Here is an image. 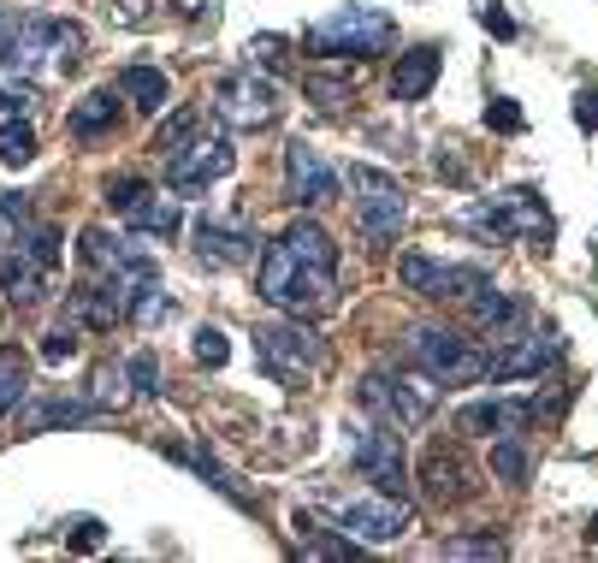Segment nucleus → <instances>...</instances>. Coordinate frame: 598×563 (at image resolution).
I'll list each match as a JSON object with an SVG mask.
<instances>
[{
  "label": "nucleus",
  "instance_id": "f257e3e1",
  "mask_svg": "<svg viewBox=\"0 0 598 563\" xmlns=\"http://www.w3.org/2000/svg\"><path fill=\"white\" fill-rule=\"evenodd\" d=\"M255 291L285 315H327L338 303V244H332V232L315 226V219H297V226L261 255Z\"/></svg>",
  "mask_w": 598,
  "mask_h": 563
},
{
  "label": "nucleus",
  "instance_id": "f03ea898",
  "mask_svg": "<svg viewBox=\"0 0 598 563\" xmlns=\"http://www.w3.org/2000/svg\"><path fill=\"white\" fill-rule=\"evenodd\" d=\"M302 48L320 60H373V54H391L398 48V19H385L380 7H332L327 19H315L302 30Z\"/></svg>",
  "mask_w": 598,
  "mask_h": 563
},
{
  "label": "nucleus",
  "instance_id": "7ed1b4c3",
  "mask_svg": "<svg viewBox=\"0 0 598 563\" xmlns=\"http://www.w3.org/2000/svg\"><path fill=\"white\" fill-rule=\"evenodd\" d=\"M237 166V149H231V125L219 119V125H196L184 143H173L161 155V178H166V191H178V196H208V184L214 178H226Z\"/></svg>",
  "mask_w": 598,
  "mask_h": 563
},
{
  "label": "nucleus",
  "instance_id": "20e7f679",
  "mask_svg": "<svg viewBox=\"0 0 598 563\" xmlns=\"http://www.w3.org/2000/svg\"><path fill=\"white\" fill-rule=\"evenodd\" d=\"M355 398H362V409L373 421H385V428H421V421H433V409H439V380L433 373H368L362 386H355Z\"/></svg>",
  "mask_w": 598,
  "mask_h": 563
},
{
  "label": "nucleus",
  "instance_id": "39448f33",
  "mask_svg": "<svg viewBox=\"0 0 598 563\" xmlns=\"http://www.w3.org/2000/svg\"><path fill=\"white\" fill-rule=\"evenodd\" d=\"M403 356L421 373H433L439 386H474V380H486V350L474 345V338L451 332V327H415V332L403 338Z\"/></svg>",
  "mask_w": 598,
  "mask_h": 563
},
{
  "label": "nucleus",
  "instance_id": "423d86ee",
  "mask_svg": "<svg viewBox=\"0 0 598 563\" xmlns=\"http://www.w3.org/2000/svg\"><path fill=\"white\" fill-rule=\"evenodd\" d=\"M255 356H261V368L279 386H297V380H309V373L327 368V338H320L315 327H302V315H290V320H279V327L255 332Z\"/></svg>",
  "mask_w": 598,
  "mask_h": 563
},
{
  "label": "nucleus",
  "instance_id": "0eeeda50",
  "mask_svg": "<svg viewBox=\"0 0 598 563\" xmlns=\"http://www.w3.org/2000/svg\"><path fill=\"white\" fill-rule=\"evenodd\" d=\"M0 72L12 78H42L60 72V19H0Z\"/></svg>",
  "mask_w": 598,
  "mask_h": 563
},
{
  "label": "nucleus",
  "instance_id": "6e6552de",
  "mask_svg": "<svg viewBox=\"0 0 598 563\" xmlns=\"http://www.w3.org/2000/svg\"><path fill=\"white\" fill-rule=\"evenodd\" d=\"M350 191H355V226H362L373 244H398V232L409 219L403 184L391 173H380V166H350Z\"/></svg>",
  "mask_w": 598,
  "mask_h": 563
},
{
  "label": "nucleus",
  "instance_id": "1a4fd4ad",
  "mask_svg": "<svg viewBox=\"0 0 598 563\" xmlns=\"http://www.w3.org/2000/svg\"><path fill=\"white\" fill-rule=\"evenodd\" d=\"M214 113L226 119L231 131H261V125H272V119H279V83L261 78L255 65H244V72L219 78Z\"/></svg>",
  "mask_w": 598,
  "mask_h": 563
},
{
  "label": "nucleus",
  "instance_id": "9d476101",
  "mask_svg": "<svg viewBox=\"0 0 598 563\" xmlns=\"http://www.w3.org/2000/svg\"><path fill=\"white\" fill-rule=\"evenodd\" d=\"M350 463H355V474H362V481H373L380 492H398V499H403V487H409V457H403V433H398V428H385V421H368V428H355Z\"/></svg>",
  "mask_w": 598,
  "mask_h": 563
},
{
  "label": "nucleus",
  "instance_id": "9b49d317",
  "mask_svg": "<svg viewBox=\"0 0 598 563\" xmlns=\"http://www.w3.org/2000/svg\"><path fill=\"white\" fill-rule=\"evenodd\" d=\"M398 279H403V291H415L426 303H468L481 285H492L481 267H451V262H433V255H421V249H409L398 262Z\"/></svg>",
  "mask_w": 598,
  "mask_h": 563
},
{
  "label": "nucleus",
  "instance_id": "f8f14e48",
  "mask_svg": "<svg viewBox=\"0 0 598 563\" xmlns=\"http://www.w3.org/2000/svg\"><path fill=\"white\" fill-rule=\"evenodd\" d=\"M563 356V338L557 332H516L504 338L498 350H486V380L504 386V380H539L545 368H557Z\"/></svg>",
  "mask_w": 598,
  "mask_h": 563
},
{
  "label": "nucleus",
  "instance_id": "ddd939ff",
  "mask_svg": "<svg viewBox=\"0 0 598 563\" xmlns=\"http://www.w3.org/2000/svg\"><path fill=\"white\" fill-rule=\"evenodd\" d=\"M285 196L297 202V208H327L338 196V173L320 161V149H309V143L285 149Z\"/></svg>",
  "mask_w": 598,
  "mask_h": 563
},
{
  "label": "nucleus",
  "instance_id": "4468645a",
  "mask_svg": "<svg viewBox=\"0 0 598 563\" xmlns=\"http://www.w3.org/2000/svg\"><path fill=\"white\" fill-rule=\"evenodd\" d=\"M338 522H344L350 540H368V545H385V540H403L409 534V504L398 492H385V499H368V504H344L338 510Z\"/></svg>",
  "mask_w": 598,
  "mask_h": 563
},
{
  "label": "nucleus",
  "instance_id": "2eb2a0df",
  "mask_svg": "<svg viewBox=\"0 0 598 563\" xmlns=\"http://www.w3.org/2000/svg\"><path fill=\"white\" fill-rule=\"evenodd\" d=\"M527 428H534V403H522V398H481L456 416V433H468V439H492V433L522 439Z\"/></svg>",
  "mask_w": 598,
  "mask_h": 563
},
{
  "label": "nucleus",
  "instance_id": "dca6fc26",
  "mask_svg": "<svg viewBox=\"0 0 598 563\" xmlns=\"http://www.w3.org/2000/svg\"><path fill=\"white\" fill-rule=\"evenodd\" d=\"M196 255L208 267H244L261 255V244H255L249 232H237V226H219V219H202L196 226Z\"/></svg>",
  "mask_w": 598,
  "mask_h": 563
},
{
  "label": "nucleus",
  "instance_id": "f3484780",
  "mask_svg": "<svg viewBox=\"0 0 598 563\" xmlns=\"http://www.w3.org/2000/svg\"><path fill=\"white\" fill-rule=\"evenodd\" d=\"M421 481H426V499L433 504H456V499H468V463H463V451H444L433 446L426 451V463H421Z\"/></svg>",
  "mask_w": 598,
  "mask_h": 563
},
{
  "label": "nucleus",
  "instance_id": "a211bd4d",
  "mask_svg": "<svg viewBox=\"0 0 598 563\" xmlns=\"http://www.w3.org/2000/svg\"><path fill=\"white\" fill-rule=\"evenodd\" d=\"M118 101H125L118 90H90L72 113H65V131H72L78 143H101V136H113L118 131Z\"/></svg>",
  "mask_w": 598,
  "mask_h": 563
},
{
  "label": "nucleus",
  "instance_id": "6ab92c4d",
  "mask_svg": "<svg viewBox=\"0 0 598 563\" xmlns=\"http://www.w3.org/2000/svg\"><path fill=\"white\" fill-rule=\"evenodd\" d=\"M439 72H444V54L433 42L409 48V54H398V72H391V95H398V101H421L439 83Z\"/></svg>",
  "mask_w": 598,
  "mask_h": 563
},
{
  "label": "nucleus",
  "instance_id": "aec40b11",
  "mask_svg": "<svg viewBox=\"0 0 598 563\" xmlns=\"http://www.w3.org/2000/svg\"><path fill=\"white\" fill-rule=\"evenodd\" d=\"M463 226L481 237V244H516L522 226H516V208H509V191L504 196H486V202H474V208L456 214Z\"/></svg>",
  "mask_w": 598,
  "mask_h": 563
},
{
  "label": "nucleus",
  "instance_id": "412c9836",
  "mask_svg": "<svg viewBox=\"0 0 598 563\" xmlns=\"http://www.w3.org/2000/svg\"><path fill=\"white\" fill-rule=\"evenodd\" d=\"M118 95H125L131 108H143V113L173 108V83H166L161 65H125V72H118Z\"/></svg>",
  "mask_w": 598,
  "mask_h": 563
},
{
  "label": "nucleus",
  "instance_id": "4be33fe9",
  "mask_svg": "<svg viewBox=\"0 0 598 563\" xmlns=\"http://www.w3.org/2000/svg\"><path fill=\"white\" fill-rule=\"evenodd\" d=\"M0 297L12 303V309H30V303L42 297V267L30 262V255L19 249V255H0Z\"/></svg>",
  "mask_w": 598,
  "mask_h": 563
},
{
  "label": "nucleus",
  "instance_id": "5701e85b",
  "mask_svg": "<svg viewBox=\"0 0 598 563\" xmlns=\"http://www.w3.org/2000/svg\"><path fill=\"white\" fill-rule=\"evenodd\" d=\"M509 208H516V226H522V237H527V244H534L539 255L551 249L557 226H551V214H545V202H539V191H534V184H516V191H509Z\"/></svg>",
  "mask_w": 598,
  "mask_h": 563
},
{
  "label": "nucleus",
  "instance_id": "b1692460",
  "mask_svg": "<svg viewBox=\"0 0 598 563\" xmlns=\"http://www.w3.org/2000/svg\"><path fill=\"white\" fill-rule=\"evenodd\" d=\"M125 226H131L136 237H178L184 214H178V202H173V196H155V191H148V196L125 214Z\"/></svg>",
  "mask_w": 598,
  "mask_h": 563
},
{
  "label": "nucleus",
  "instance_id": "393cba45",
  "mask_svg": "<svg viewBox=\"0 0 598 563\" xmlns=\"http://www.w3.org/2000/svg\"><path fill=\"white\" fill-rule=\"evenodd\" d=\"M468 315H474V327H486L492 338H504L509 327H522V303L504 297V291H492V285H481V291L468 297Z\"/></svg>",
  "mask_w": 598,
  "mask_h": 563
},
{
  "label": "nucleus",
  "instance_id": "a878e982",
  "mask_svg": "<svg viewBox=\"0 0 598 563\" xmlns=\"http://www.w3.org/2000/svg\"><path fill=\"white\" fill-rule=\"evenodd\" d=\"M297 534H302V557H332V563H350L355 557V540L350 534L338 540L332 528H320L315 516H302V510H297Z\"/></svg>",
  "mask_w": 598,
  "mask_h": 563
},
{
  "label": "nucleus",
  "instance_id": "bb28decb",
  "mask_svg": "<svg viewBox=\"0 0 598 563\" xmlns=\"http://www.w3.org/2000/svg\"><path fill=\"white\" fill-rule=\"evenodd\" d=\"M24 391H30V356L19 345H7V350H0V416L19 409Z\"/></svg>",
  "mask_w": 598,
  "mask_h": 563
},
{
  "label": "nucleus",
  "instance_id": "cd10ccee",
  "mask_svg": "<svg viewBox=\"0 0 598 563\" xmlns=\"http://www.w3.org/2000/svg\"><path fill=\"white\" fill-rule=\"evenodd\" d=\"M78 255H83V267H118V262H125V255H131V244H125V237H107V232H101V226H90V232H83V244H78Z\"/></svg>",
  "mask_w": 598,
  "mask_h": 563
},
{
  "label": "nucleus",
  "instance_id": "c85d7f7f",
  "mask_svg": "<svg viewBox=\"0 0 598 563\" xmlns=\"http://www.w3.org/2000/svg\"><path fill=\"white\" fill-rule=\"evenodd\" d=\"M37 161V131L24 119H7L0 125V166H30Z\"/></svg>",
  "mask_w": 598,
  "mask_h": 563
},
{
  "label": "nucleus",
  "instance_id": "c756f323",
  "mask_svg": "<svg viewBox=\"0 0 598 563\" xmlns=\"http://www.w3.org/2000/svg\"><path fill=\"white\" fill-rule=\"evenodd\" d=\"M83 416H90V403H78V398H54V403L24 409V428H30V433H42V428H60V421H83Z\"/></svg>",
  "mask_w": 598,
  "mask_h": 563
},
{
  "label": "nucleus",
  "instance_id": "7c9ffc66",
  "mask_svg": "<svg viewBox=\"0 0 598 563\" xmlns=\"http://www.w3.org/2000/svg\"><path fill=\"white\" fill-rule=\"evenodd\" d=\"M19 244H24V255H30V262H37L42 273H54L60 255H65V249H60V232H48V226H30Z\"/></svg>",
  "mask_w": 598,
  "mask_h": 563
},
{
  "label": "nucleus",
  "instance_id": "2f4dec72",
  "mask_svg": "<svg viewBox=\"0 0 598 563\" xmlns=\"http://www.w3.org/2000/svg\"><path fill=\"white\" fill-rule=\"evenodd\" d=\"M492 474H504L509 487L527 481V451H522V439H498V446H492Z\"/></svg>",
  "mask_w": 598,
  "mask_h": 563
},
{
  "label": "nucleus",
  "instance_id": "473e14b6",
  "mask_svg": "<svg viewBox=\"0 0 598 563\" xmlns=\"http://www.w3.org/2000/svg\"><path fill=\"white\" fill-rule=\"evenodd\" d=\"M190 463L202 469V481H208V487H219V492H226V499H231V504H244V510H255V499H249V492H244V487H237V481H231V474H226V469H219V463H214V457H208V451H196V457H190Z\"/></svg>",
  "mask_w": 598,
  "mask_h": 563
},
{
  "label": "nucleus",
  "instance_id": "72a5a7b5",
  "mask_svg": "<svg viewBox=\"0 0 598 563\" xmlns=\"http://www.w3.org/2000/svg\"><path fill=\"white\" fill-rule=\"evenodd\" d=\"M196 125H202V113H196V108H173V113L161 119V131H155V149H173V143H184V136H190Z\"/></svg>",
  "mask_w": 598,
  "mask_h": 563
},
{
  "label": "nucleus",
  "instance_id": "f704fd0d",
  "mask_svg": "<svg viewBox=\"0 0 598 563\" xmlns=\"http://www.w3.org/2000/svg\"><path fill=\"white\" fill-rule=\"evenodd\" d=\"M143 196H148V178H136V173H125V178H113V184H107V208H113L118 219H125Z\"/></svg>",
  "mask_w": 598,
  "mask_h": 563
},
{
  "label": "nucleus",
  "instance_id": "c9c22d12",
  "mask_svg": "<svg viewBox=\"0 0 598 563\" xmlns=\"http://www.w3.org/2000/svg\"><path fill=\"white\" fill-rule=\"evenodd\" d=\"M125 373H131V386L143 391V398H155V391H161V356L155 350H136L125 362Z\"/></svg>",
  "mask_w": 598,
  "mask_h": 563
},
{
  "label": "nucleus",
  "instance_id": "e433bc0d",
  "mask_svg": "<svg viewBox=\"0 0 598 563\" xmlns=\"http://www.w3.org/2000/svg\"><path fill=\"white\" fill-rule=\"evenodd\" d=\"M486 125L498 131V136H516V131L527 125V113H522L509 95H492V101H486Z\"/></svg>",
  "mask_w": 598,
  "mask_h": 563
},
{
  "label": "nucleus",
  "instance_id": "4c0bfd02",
  "mask_svg": "<svg viewBox=\"0 0 598 563\" xmlns=\"http://www.w3.org/2000/svg\"><path fill=\"white\" fill-rule=\"evenodd\" d=\"M444 557H504V540H492V534H456V540H444Z\"/></svg>",
  "mask_w": 598,
  "mask_h": 563
},
{
  "label": "nucleus",
  "instance_id": "58836bf2",
  "mask_svg": "<svg viewBox=\"0 0 598 563\" xmlns=\"http://www.w3.org/2000/svg\"><path fill=\"white\" fill-rule=\"evenodd\" d=\"M72 356H78V320H65L42 338V362H72Z\"/></svg>",
  "mask_w": 598,
  "mask_h": 563
},
{
  "label": "nucleus",
  "instance_id": "ea45409f",
  "mask_svg": "<svg viewBox=\"0 0 598 563\" xmlns=\"http://www.w3.org/2000/svg\"><path fill=\"white\" fill-rule=\"evenodd\" d=\"M226 356H231V345H226V332H219V327L196 332V362L202 368H226Z\"/></svg>",
  "mask_w": 598,
  "mask_h": 563
},
{
  "label": "nucleus",
  "instance_id": "a19ab883",
  "mask_svg": "<svg viewBox=\"0 0 598 563\" xmlns=\"http://www.w3.org/2000/svg\"><path fill=\"white\" fill-rule=\"evenodd\" d=\"M309 95H320V108H327V113H338V108H344V95H350V83H338V78H320V72H309Z\"/></svg>",
  "mask_w": 598,
  "mask_h": 563
},
{
  "label": "nucleus",
  "instance_id": "79ce46f5",
  "mask_svg": "<svg viewBox=\"0 0 598 563\" xmlns=\"http://www.w3.org/2000/svg\"><path fill=\"white\" fill-rule=\"evenodd\" d=\"M249 65H267V72H279V65H285V42H279V37H255V42H249Z\"/></svg>",
  "mask_w": 598,
  "mask_h": 563
},
{
  "label": "nucleus",
  "instance_id": "37998d69",
  "mask_svg": "<svg viewBox=\"0 0 598 563\" xmlns=\"http://www.w3.org/2000/svg\"><path fill=\"white\" fill-rule=\"evenodd\" d=\"M101 540H107V534H101L95 516H83V522L72 528V552H101Z\"/></svg>",
  "mask_w": 598,
  "mask_h": 563
},
{
  "label": "nucleus",
  "instance_id": "c03bdc74",
  "mask_svg": "<svg viewBox=\"0 0 598 563\" xmlns=\"http://www.w3.org/2000/svg\"><path fill=\"white\" fill-rule=\"evenodd\" d=\"M575 125L580 131H598V90H580L575 95Z\"/></svg>",
  "mask_w": 598,
  "mask_h": 563
},
{
  "label": "nucleus",
  "instance_id": "a18cd8bd",
  "mask_svg": "<svg viewBox=\"0 0 598 563\" xmlns=\"http://www.w3.org/2000/svg\"><path fill=\"white\" fill-rule=\"evenodd\" d=\"M481 24L492 30V37H504V42H509V37H516V19H509V12H504V7H481Z\"/></svg>",
  "mask_w": 598,
  "mask_h": 563
},
{
  "label": "nucleus",
  "instance_id": "49530a36",
  "mask_svg": "<svg viewBox=\"0 0 598 563\" xmlns=\"http://www.w3.org/2000/svg\"><path fill=\"white\" fill-rule=\"evenodd\" d=\"M30 108V95L24 90H0V119H19Z\"/></svg>",
  "mask_w": 598,
  "mask_h": 563
},
{
  "label": "nucleus",
  "instance_id": "de8ad7c7",
  "mask_svg": "<svg viewBox=\"0 0 598 563\" xmlns=\"http://www.w3.org/2000/svg\"><path fill=\"white\" fill-rule=\"evenodd\" d=\"M173 7L184 12V19H214V12H219V0H173Z\"/></svg>",
  "mask_w": 598,
  "mask_h": 563
}]
</instances>
